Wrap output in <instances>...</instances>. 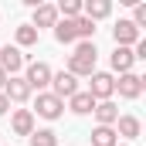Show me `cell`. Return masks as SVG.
Listing matches in <instances>:
<instances>
[{
    "label": "cell",
    "mask_w": 146,
    "mask_h": 146,
    "mask_svg": "<svg viewBox=\"0 0 146 146\" xmlns=\"http://www.w3.org/2000/svg\"><path fill=\"white\" fill-rule=\"evenodd\" d=\"M58 24V10H54V3H37L34 7V31H41V27H54Z\"/></svg>",
    "instance_id": "7c38bea8"
},
{
    "label": "cell",
    "mask_w": 146,
    "mask_h": 146,
    "mask_svg": "<svg viewBox=\"0 0 146 146\" xmlns=\"http://www.w3.org/2000/svg\"><path fill=\"white\" fill-rule=\"evenodd\" d=\"M14 37H17V48H31V44H37V31L31 27V24H21V27L14 31Z\"/></svg>",
    "instance_id": "d6986e66"
},
{
    "label": "cell",
    "mask_w": 146,
    "mask_h": 146,
    "mask_svg": "<svg viewBox=\"0 0 146 146\" xmlns=\"http://www.w3.org/2000/svg\"><path fill=\"white\" fill-rule=\"evenodd\" d=\"M10 129H14V136H31L34 133V112L31 109H17L10 115Z\"/></svg>",
    "instance_id": "8fae6325"
},
{
    "label": "cell",
    "mask_w": 146,
    "mask_h": 146,
    "mask_svg": "<svg viewBox=\"0 0 146 146\" xmlns=\"http://www.w3.org/2000/svg\"><path fill=\"white\" fill-rule=\"evenodd\" d=\"M3 95H7V102H27L31 99V85L24 82V75H10L7 85H3Z\"/></svg>",
    "instance_id": "9c48e42d"
},
{
    "label": "cell",
    "mask_w": 146,
    "mask_h": 146,
    "mask_svg": "<svg viewBox=\"0 0 146 146\" xmlns=\"http://www.w3.org/2000/svg\"><path fill=\"white\" fill-rule=\"evenodd\" d=\"M109 61H112V68H115L119 75H126V72H133V65H136V54H133V48H115Z\"/></svg>",
    "instance_id": "9a60e30c"
},
{
    "label": "cell",
    "mask_w": 146,
    "mask_h": 146,
    "mask_svg": "<svg viewBox=\"0 0 146 146\" xmlns=\"http://www.w3.org/2000/svg\"><path fill=\"white\" fill-rule=\"evenodd\" d=\"M92 146H119V136L112 126H95L92 129Z\"/></svg>",
    "instance_id": "ac0fdd59"
},
{
    "label": "cell",
    "mask_w": 146,
    "mask_h": 146,
    "mask_svg": "<svg viewBox=\"0 0 146 146\" xmlns=\"http://www.w3.org/2000/svg\"><path fill=\"white\" fill-rule=\"evenodd\" d=\"M95 24L88 17H72V21H58L54 24V41L58 44H75V41H92Z\"/></svg>",
    "instance_id": "6da1fadb"
},
{
    "label": "cell",
    "mask_w": 146,
    "mask_h": 146,
    "mask_svg": "<svg viewBox=\"0 0 146 146\" xmlns=\"http://www.w3.org/2000/svg\"><path fill=\"white\" fill-rule=\"evenodd\" d=\"M51 88H54L51 95H58V99L65 102V99H72L75 92H78V78L68 75V72H54V75H51Z\"/></svg>",
    "instance_id": "ba28073f"
},
{
    "label": "cell",
    "mask_w": 146,
    "mask_h": 146,
    "mask_svg": "<svg viewBox=\"0 0 146 146\" xmlns=\"http://www.w3.org/2000/svg\"><path fill=\"white\" fill-rule=\"evenodd\" d=\"M10 109V102H7V95H3V92H0V115H3V112Z\"/></svg>",
    "instance_id": "603a6c76"
},
{
    "label": "cell",
    "mask_w": 146,
    "mask_h": 146,
    "mask_svg": "<svg viewBox=\"0 0 146 146\" xmlns=\"http://www.w3.org/2000/svg\"><path fill=\"white\" fill-rule=\"evenodd\" d=\"M95 119H99V126H115V119H119V109H115V102H95Z\"/></svg>",
    "instance_id": "2e32d148"
},
{
    "label": "cell",
    "mask_w": 146,
    "mask_h": 146,
    "mask_svg": "<svg viewBox=\"0 0 146 146\" xmlns=\"http://www.w3.org/2000/svg\"><path fill=\"white\" fill-rule=\"evenodd\" d=\"M88 78H92V82H88V95H92L95 102H109L112 92H115V78H112L109 72H92Z\"/></svg>",
    "instance_id": "3957f363"
},
{
    "label": "cell",
    "mask_w": 146,
    "mask_h": 146,
    "mask_svg": "<svg viewBox=\"0 0 146 146\" xmlns=\"http://www.w3.org/2000/svg\"><path fill=\"white\" fill-rule=\"evenodd\" d=\"M112 37H115V48H133L143 34H139V27H136L129 17H122V21L112 27Z\"/></svg>",
    "instance_id": "8992f818"
},
{
    "label": "cell",
    "mask_w": 146,
    "mask_h": 146,
    "mask_svg": "<svg viewBox=\"0 0 146 146\" xmlns=\"http://www.w3.org/2000/svg\"><path fill=\"white\" fill-rule=\"evenodd\" d=\"M34 109L41 119H61V112H65V102L58 99V95H51V92H37V102Z\"/></svg>",
    "instance_id": "5b68a950"
},
{
    "label": "cell",
    "mask_w": 146,
    "mask_h": 146,
    "mask_svg": "<svg viewBox=\"0 0 146 146\" xmlns=\"http://www.w3.org/2000/svg\"><path fill=\"white\" fill-rule=\"evenodd\" d=\"M68 109H72L75 115H88V112L95 109V99H92L88 92H75L72 99H68Z\"/></svg>",
    "instance_id": "e0dca14e"
},
{
    "label": "cell",
    "mask_w": 146,
    "mask_h": 146,
    "mask_svg": "<svg viewBox=\"0 0 146 146\" xmlns=\"http://www.w3.org/2000/svg\"><path fill=\"white\" fill-rule=\"evenodd\" d=\"M54 10H58V14H65V21H72V17H82V0H61Z\"/></svg>",
    "instance_id": "44dd1931"
},
{
    "label": "cell",
    "mask_w": 146,
    "mask_h": 146,
    "mask_svg": "<svg viewBox=\"0 0 146 146\" xmlns=\"http://www.w3.org/2000/svg\"><path fill=\"white\" fill-rule=\"evenodd\" d=\"M143 133V122L136 119V115H119L115 119V136H122V139H136Z\"/></svg>",
    "instance_id": "4fadbf2b"
},
{
    "label": "cell",
    "mask_w": 146,
    "mask_h": 146,
    "mask_svg": "<svg viewBox=\"0 0 146 146\" xmlns=\"http://www.w3.org/2000/svg\"><path fill=\"white\" fill-rule=\"evenodd\" d=\"M95 58H99V51H95V41H78V48H75L72 54H68V75H92L95 72Z\"/></svg>",
    "instance_id": "7a4b0ae2"
},
{
    "label": "cell",
    "mask_w": 146,
    "mask_h": 146,
    "mask_svg": "<svg viewBox=\"0 0 146 146\" xmlns=\"http://www.w3.org/2000/svg\"><path fill=\"white\" fill-rule=\"evenodd\" d=\"M136 7V14H133V24L136 27H146V3H133Z\"/></svg>",
    "instance_id": "7402d4cb"
},
{
    "label": "cell",
    "mask_w": 146,
    "mask_h": 146,
    "mask_svg": "<svg viewBox=\"0 0 146 146\" xmlns=\"http://www.w3.org/2000/svg\"><path fill=\"white\" fill-rule=\"evenodd\" d=\"M109 14H112V3H109V0H85V3H82V17H88L92 24L102 21V17H109Z\"/></svg>",
    "instance_id": "5bb4252c"
},
{
    "label": "cell",
    "mask_w": 146,
    "mask_h": 146,
    "mask_svg": "<svg viewBox=\"0 0 146 146\" xmlns=\"http://www.w3.org/2000/svg\"><path fill=\"white\" fill-rule=\"evenodd\" d=\"M0 68H3L7 78H10V75H17L21 68H24V54H21V48H17V44H3V48H0Z\"/></svg>",
    "instance_id": "52a82bcc"
},
{
    "label": "cell",
    "mask_w": 146,
    "mask_h": 146,
    "mask_svg": "<svg viewBox=\"0 0 146 146\" xmlns=\"http://www.w3.org/2000/svg\"><path fill=\"white\" fill-rule=\"evenodd\" d=\"M115 92H119L122 99H139V95H143V78H139L136 72L119 75V82H115Z\"/></svg>",
    "instance_id": "30bf717a"
},
{
    "label": "cell",
    "mask_w": 146,
    "mask_h": 146,
    "mask_svg": "<svg viewBox=\"0 0 146 146\" xmlns=\"http://www.w3.org/2000/svg\"><path fill=\"white\" fill-rule=\"evenodd\" d=\"M3 85H7V75H3V68H0V92H3Z\"/></svg>",
    "instance_id": "cb8c5ba5"
},
{
    "label": "cell",
    "mask_w": 146,
    "mask_h": 146,
    "mask_svg": "<svg viewBox=\"0 0 146 146\" xmlns=\"http://www.w3.org/2000/svg\"><path fill=\"white\" fill-rule=\"evenodd\" d=\"M27 139H31V146H58V133H51V129H37V133H31Z\"/></svg>",
    "instance_id": "ffe728a7"
},
{
    "label": "cell",
    "mask_w": 146,
    "mask_h": 146,
    "mask_svg": "<svg viewBox=\"0 0 146 146\" xmlns=\"http://www.w3.org/2000/svg\"><path fill=\"white\" fill-rule=\"evenodd\" d=\"M51 65H48V61H31V65H27V75H24V82H27V85H31V92H41V88H48V85H51Z\"/></svg>",
    "instance_id": "277c9868"
}]
</instances>
